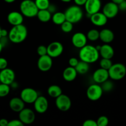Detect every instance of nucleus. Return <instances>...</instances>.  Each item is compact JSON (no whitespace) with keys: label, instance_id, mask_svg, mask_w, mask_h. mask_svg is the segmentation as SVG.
Instances as JSON below:
<instances>
[{"label":"nucleus","instance_id":"nucleus-34","mask_svg":"<svg viewBox=\"0 0 126 126\" xmlns=\"http://www.w3.org/2000/svg\"><path fill=\"white\" fill-rule=\"evenodd\" d=\"M97 126H106L109 124V119L106 116H101L96 120Z\"/></svg>","mask_w":126,"mask_h":126},{"label":"nucleus","instance_id":"nucleus-9","mask_svg":"<svg viewBox=\"0 0 126 126\" xmlns=\"http://www.w3.org/2000/svg\"><path fill=\"white\" fill-rule=\"evenodd\" d=\"M19 119L24 125H29L34 123L35 120V114L30 108H24L19 113Z\"/></svg>","mask_w":126,"mask_h":126},{"label":"nucleus","instance_id":"nucleus-33","mask_svg":"<svg viewBox=\"0 0 126 126\" xmlns=\"http://www.w3.org/2000/svg\"><path fill=\"white\" fill-rule=\"evenodd\" d=\"M112 62L111 61V59H105V58H102L100 62V68L105 69V70H108L112 65Z\"/></svg>","mask_w":126,"mask_h":126},{"label":"nucleus","instance_id":"nucleus-40","mask_svg":"<svg viewBox=\"0 0 126 126\" xmlns=\"http://www.w3.org/2000/svg\"><path fill=\"white\" fill-rule=\"evenodd\" d=\"M118 7L119 9V11H126V0L122 1L118 4Z\"/></svg>","mask_w":126,"mask_h":126},{"label":"nucleus","instance_id":"nucleus-19","mask_svg":"<svg viewBox=\"0 0 126 126\" xmlns=\"http://www.w3.org/2000/svg\"><path fill=\"white\" fill-rule=\"evenodd\" d=\"M23 17L21 12L18 11H12L9 12L7 15V20L9 24L12 26L19 25L23 24Z\"/></svg>","mask_w":126,"mask_h":126},{"label":"nucleus","instance_id":"nucleus-12","mask_svg":"<svg viewBox=\"0 0 126 126\" xmlns=\"http://www.w3.org/2000/svg\"><path fill=\"white\" fill-rule=\"evenodd\" d=\"M38 68L43 72H46L50 70L53 66V58L48 54L40 56L37 61Z\"/></svg>","mask_w":126,"mask_h":126},{"label":"nucleus","instance_id":"nucleus-29","mask_svg":"<svg viewBox=\"0 0 126 126\" xmlns=\"http://www.w3.org/2000/svg\"><path fill=\"white\" fill-rule=\"evenodd\" d=\"M60 26L61 30L65 33L71 32L72 31L73 28H74V24L68 20H65Z\"/></svg>","mask_w":126,"mask_h":126},{"label":"nucleus","instance_id":"nucleus-46","mask_svg":"<svg viewBox=\"0 0 126 126\" xmlns=\"http://www.w3.org/2000/svg\"><path fill=\"white\" fill-rule=\"evenodd\" d=\"M4 1L6 2H7V3H12V2H14L16 0H4Z\"/></svg>","mask_w":126,"mask_h":126},{"label":"nucleus","instance_id":"nucleus-35","mask_svg":"<svg viewBox=\"0 0 126 126\" xmlns=\"http://www.w3.org/2000/svg\"><path fill=\"white\" fill-rule=\"evenodd\" d=\"M37 52L39 56L46 55L47 54V47L44 45H40L37 47Z\"/></svg>","mask_w":126,"mask_h":126},{"label":"nucleus","instance_id":"nucleus-13","mask_svg":"<svg viewBox=\"0 0 126 126\" xmlns=\"http://www.w3.org/2000/svg\"><path fill=\"white\" fill-rule=\"evenodd\" d=\"M16 78V75L13 70L9 68L0 71V82L1 83L11 85Z\"/></svg>","mask_w":126,"mask_h":126},{"label":"nucleus","instance_id":"nucleus-20","mask_svg":"<svg viewBox=\"0 0 126 126\" xmlns=\"http://www.w3.org/2000/svg\"><path fill=\"white\" fill-rule=\"evenodd\" d=\"M9 106L12 111L19 113L25 108V102L21 97H14L10 100Z\"/></svg>","mask_w":126,"mask_h":126},{"label":"nucleus","instance_id":"nucleus-38","mask_svg":"<svg viewBox=\"0 0 126 126\" xmlns=\"http://www.w3.org/2000/svg\"><path fill=\"white\" fill-rule=\"evenodd\" d=\"M83 126H97L96 121L93 119H86L82 124Z\"/></svg>","mask_w":126,"mask_h":126},{"label":"nucleus","instance_id":"nucleus-8","mask_svg":"<svg viewBox=\"0 0 126 126\" xmlns=\"http://www.w3.org/2000/svg\"><path fill=\"white\" fill-rule=\"evenodd\" d=\"M56 107L59 110L65 112L69 110L72 105V102L69 97L67 95L63 94L56 98Z\"/></svg>","mask_w":126,"mask_h":126},{"label":"nucleus","instance_id":"nucleus-25","mask_svg":"<svg viewBox=\"0 0 126 126\" xmlns=\"http://www.w3.org/2000/svg\"><path fill=\"white\" fill-rule=\"evenodd\" d=\"M51 20L53 23L57 25H61L63 23H64L66 20L64 12H56L53 14H52Z\"/></svg>","mask_w":126,"mask_h":126},{"label":"nucleus","instance_id":"nucleus-45","mask_svg":"<svg viewBox=\"0 0 126 126\" xmlns=\"http://www.w3.org/2000/svg\"><path fill=\"white\" fill-rule=\"evenodd\" d=\"M111 1L118 4H119L120 2H122V1H124V0H111Z\"/></svg>","mask_w":126,"mask_h":126},{"label":"nucleus","instance_id":"nucleus-2","mask_svg":"<svg viewBox=\"0 0 126 126\" xmlns=\"http://www.w3.org/2000/svg\"><path fill=\"white\" fill-rule=\"evenodd\" d=\"M28 35V30L23 24L12 26L8 34L9 41L14 44H19L25 40Z\"/></svg>","mask_w":126,"mask_h":126},{"label":"nucleus","instance_id":"nucleus-10","mask_svg":"<svg viewBox=\"0 0 126 126\" xmlns=\"http://www.w3.org/2000/svg\"><path fill=\"white\" fill-rule=\"evenodd\" d=\"M63 50L64 46L59 41L52 42L47 46V54L53 59L60 56L63 54Z\"/></svg>","mask_w":126,"mask_h":126},{"label":"nucleus","instance_id":"nucleus-1","mask_svg":"<svg viewBox=\"0 0 126 126\" xmlns=\"http://www.w3.org/2000/svg\"><path fill=\"white\" fill-rule=\"evenodd\" d=\"M100 56L99 50L96 47L90 44H86L79 50V57L80 60L89 64L93 63L98 61Z\"/></svg>","mask_w":126,"mask_h":126},{"label":"nucleus","instance_id":"nucleus-18","mask_svg":"<svg viewBox=\"0 0 126 126\" xmlns=\"http://www.w3.org/2000/svg\"><path fill=\"white\" fill-rule=\"evenodd\" d=\"M90 20L94 25L96 27H103L107 23L108 18L103 12H98L91 15Z\"/></svg>","mask_w":126,"mask_h":126},{"label":"nucleus","instance_id":"nucleus-5","mask_svg":"<svg viewBox=\"0 0 126 126\" xmlns=\"http://www.w3.org/2000/svg\"><path fill=\"white\" fill-rule=\"evenodd\" d=\"M109 78L114 81H119L126 76V66L121 63L112 64L108 70Z\"/></svg>","mask_w":126,"mask_h":126},{"label":"nucleus","instance_id":"nucleus-36","mask_svg":"<svg viewBox=\"0 0 126 126\" xmlns=\"http://www.w3.org/2000/svg\"><path fill=\"white\" fill-rule=\"evenodd\" d=\"M24 124L22 123L19 119H12L9 121L7 126H23Z\"/></svg>","mask_w":126,"mask_h":126},{"label":"nucleus","instance_id":"nucleus-23","mask_svg":"<svg viewBox=\"0 0 126 126\" xmlns=\"http://www.w3.org/2000/svg\"><path fill=\"white\" fill-rule=\"evenodd\" d=\"M77 74L78 73L75 68L69 66L68 67L65 68L64 71H63V79L65 81L72 82L76 78Z\"/></svg>","mask_w":126,"mask_h":126},{"label":"nucleus","instance_id":"nucleus-24","mask_svg":"<svg viewBox=\"0 0 126 126\" xmlns=\"http://www.w3.org/2000/svg\"><path fill=\"white\" fill-rule=\"evenodd\" d=\"M37 17L40 22L46 23L51 20L52 14L48 9L38 10Z\"/></svg>","mask_w":126,"mask_h":126},{"label":"nucleus","instance_id":"nucleus-41","mask_svg":"<svg viewBox=\"0 0 126 126\" xmlns=\"http://www.w3.org/2000/svg\"><path fill=\"white\" fill-rule=\"evenodd\" d=\"M47 9L51 12V14H53L55 13L56 12H57V7L54 4H50L49 7H48V8Z\"/></svg>","mask_w":126,"mask_h":126},{"label":"nucleus","instance_id":"nucleus-4","mask_svg":"<svg viewBox=\"0 0 126 126\" xmlns=\"http://www.w3.org/2000/svg\"><path fill=\"white\" fill-rule=\"evenodd\" d=\"M20 12L24 17L32 18L37 16L38 9L35 1L32 0H23L20 4Z\"/></svg>","mask_w":126,"mask_h":126},{"label":"nucleus","instance_id":"nucleus-43","mask_svg":"<svg viewBox=\"0 0 126 126\" xmlns=\"http://www.w3.org/2000/svg\"><path fill=\"white\" fill-rule=\"evenodd\" d=\"M9 121L5 118H2L0 119V126H7Z\"/></svg>","mask_w":126,"mask_h":126},{"label":"nucleus","instance_id":"nucleus-22","mask_svg":"<svg viewBox=\"0 0 126 126\" xmlns=\"http://www.w3.org/2000/svg\"><path fill=\"white\" fill-rule=\"evenodd\" d=\"M114 39L113 32L108 28H104L100 32V39L105 44L112 43Z\"/></svg>","mask_w":126,"mask_h":126},{"label":"nucleus","instance_id":"nucleus-37","mask_svg":"<svg viewBox=\"0 0 126 126\" xmlns=\"http://www.w3.org/2000/svg\"><path fill=\"white\" fill-rule=\"evenodd\" d=\"M8 66V62L7 60L4 57H0V70L7 68Z\"/></svg>","mask_w":126,"mask_h":126},{"label":"nucleus","instance_id":"nucleus-27","mask_svg":"<svg viewBox=\"0 0 126 126\" xmlns=\"http://www.w3.org/2000/svg\"><path fill=\"white\" fill-rule=\"evenodd\" d=\"M75 68L78 74L85 75V74L87 73L88 71H89L90 66H89V63H88L82 61V60H80Z\"/></svg>","mask_w":126,"mask_h":126},{"label":"nucleus","instance_id":"nucleus-31","mask_svg":"<svg viewBox=\"0 0 126 126\" xmlns=\"http://www.w3.org/2000/svg\"><path fill=\"white\" fill-rule=\"evenodd\" d=\"M101 88H102L103 92H111L114 88V83L112 82V81L109 80V79L106 81H105V82H103L102 84H101Z\"/></svg>","mask_w":126,"mask_h":126},{"label":"nucleus","instance_id":"nucleus-15","mask_svg":"<svg viewBox=\"0 0 126 126\" xmlns=\"http://www.w3.org/2000/svg\"><path fill=\"white\" fill-rule=\"evenodd\" d=\"M85 10L87 15L90 16L100 12L101 8V0H86L85 5Z\"/></svg>","mask_w":126,"mask_h":126},{"label":"nucleus","instance_id":"nucleus-49","mask_svg":"<svg viewBox=\"0 0 126 126\" xmlns=\"http://www.w3.org/2000/svg\"><path fill=\"white\" fill-rule=\"evenodd\" d=\"M1 29H2V28H1V27H0V38H1Z\"/></svg>","mask_w":126,"mask_h":126},{"label":"nucleus","instance_id":"nucleus-21","mask_svg":"<svg viewBox=\"0 0 126 126\" xmlns=\"http://www.w3.org/2000/svg\"><path fill=\"white\" fill-rule=\"evenodd\" d=\"M100 55L102 58L111 59L114 55V50L109 44H104L99 49Z\"/></svg>","mask_w":126,"mask_h":126},{"label":"nucleus","instance_id":"nucleus-6","mask_svg":"<svg viewBox=\"0 0 126 126\" xmlns=\"http://www.w3.org/2000/svg\"><path fill=\"white\" fill-rule=\"evenodd\" d=\"M103 91L101 85L99 84H93L88 86L86 90V97L91 101H97L102 97Z\"/></svg>","mask_w":126,"mask_h":126},{"label":"nucleus","instance_id":"nucleus-28","mask_svg":"<svg viewBox=\"0 0 126 126\" xmlns=\"http://www.w3.org/2000/svg\"><path fill=\"white\" fill-rule=\"evenodd\" d=\"M86 36L88 40L91 41H96L100 39V32L98 30L91 29L87 32Z\"/></svg>","mask_w":126,"mask_h":126},{"label":"nucleus","instance_id":"nucleus-16","mask_svg":"<svg viewBox=\"0 0 126 126\" xmlns=\"http://www.w3.org/2000/svg\"><path fill=\"white\" fill-rule=\"evenodd\" d=\"M87 40L86 36L82 32H77L74 33L71 39L73 46L77 49H81L85 46L87 43Z\"/></svg>","mask_w":126,"mask_h":126},{"label":"nucleus","instance_id":"nucleus-48","mask_svg":"<svg viewBox=\"0 0 126 126\" xmlns=\"http://www.w3.org/2000/svg\"><path fill=\"white\" fill-rule=\"evenodd\" d=\"M62 2H69L72 1V0H61Z\"/></svg>","mask_w":126,"mask_h":126},{"label":"nucleus","instance_id":"nucleus-47","mask_svg":"<svg viewBox=\"0 0 126 126\" xmlns=\"http://www.w3.org/2000/svg\"><path fill=\"white\" fill-rule=\"evenodd\" d=\"M3 48H4L3 46H2V43H1V41H0V54H1V52H2V49H3Z\"/></svg>","mask_w":126,"mask_h":126},{"label":"nucleus","instance_id":"nucleus-39","mask_svg":"<svg viewBox=\"0 0 126 126\" xmlns=\"http://www.w3.org/2000/svg\"><path fill=\"white\" fill-rule=\"evenodd\" d=\"M79 60L75 57H71L69 60V65L70 66L75 68L79 63Z\"/></svg>","mask_w":126,"mask_h":126},{"label":"nucleus","instance_id":"nucleus-3","mask_svg":"<svg viewBox=\"0 0 126 126\" xmlns=\"http://www.w3.org/2000/svg\"><path fill=\"white\" fill-rule=\"evenodd\" d=\"M64 14L66 20L69 21L73 24L79 23L84 17V12L80 6L76 4L68 7L64 12Z\"/></svg>","mask_w":126,"mask_h":126},{"label":"nucleus","instance_id":"nucleus-17","mask_svg":"<svg viewBox=\"0 0 126 126\" xmlns=\"http://www.w3.org/2000/svg\"><path fill=\"white\" fill-rule=\"evenodd\" d=\"M92 78L95 83L101 84L109 78L108 70L100 68L94 71Z\"/></svg>","mask_w":126,"mask_h":126},{"label":"nucleus","instance_id":"nucleus-11","mask_svg":"<svg viewBox=\"0 0 126 126\" xmlns=\"http://www.w3.org/2000/svg\"><path fill=\"white\" fill-rule=\"evenodd\" d=\"M119 9L118 4L112 1L107 2L103 7L102 12L106 16L107 18H113L119 13Z\"/></svg>","mask_w":126,"mask_h":126},{"label":"nucleus","instance_id":"nucleus-50","mask_svg":"<svg viewBox=\"0 0 126 126\" xmlns=\"http://www.w3.org/2000/svg\"><path fill=\"white\" fill-rule=\"evenodd\" d=\"M0 83H1V82H0Z\"/></svg>","mask_w":126,"mask_h":126},{"label":"nucleus","instance_id":"nucleus-14","mask_svg":"<svg viewBox=\"0 0 126 126\" xmlns=\"http://www.w3.org/2000/svg\"><path fill=\"white\" fill-rule=\"evenodd\" d=\"M33 104L35 111L40 114H43L45 113L48 110L49 106L48 100L43 95H38Z\"/></svg>","mask_w":126,"mask_h":126},{"label":"nucleus","instance_id":"nucleus-44","mask_svg":"<svg viewBox=\"0 0 126 126\" xmlns=\"http://www.w3.org/2000/svg\"><path fill=\"white\" fill-rule=\"evenodd\" d=\"M8 34L9 32L6 30V29H1V37H7L8 36Z\"/></svg>","mask_w":126,"mask_h":126},{"label":"nucleus","instance_id":"nucleus-7","mask_svg":"<svg viewBox=\"0 0 126 126\" xmlns=\"http://www.w3.org/2000/svg\"><path fill=\"white\" fill-rule=\"evenodd\" d=\"M38 93L36 90L31 87H26L22 90L20 94V97L25 103L32 104L38 97Z\"/></svg>","mask_w":126,"mask_h":126},{"label":"nucleus","instance_id":"nucleus-32","mask_svg":"<svg viewBox=\"0 0 126 126\" xmlns=\"http://www.w3.org/2000/svg\"><path fill=\"white\" fill-rule=\"evenodd\" d=\"M11 87L9 85L0 83V97H5L9 94Z\"/></svg>","mask_w":126,"mask_h":126},{"label":"nucleus","instance_id":"nucleus-30","mask_svg":"<svg viewBox=\"0 0 126 126\" xmlns=\"http://www.w3.org/2000/svg\"><path fill=\"white\" fill-rule=\"evenodd\" d=\"M35 2L38 10L47 9L50 4L49 0H35Z\"/></svg>","mask_w":126,"mask_h":126},{"label":"nucleus","instance_id":"nucleus-26","mask_svg":"<svg viewBox=\"0 0 126 126\" xmlns=\"http://www.w3.org/2000/svg\"><path fill=\"white\" fill-rule=\"evenodd\" d=\"M47 92L49 97L54 98H57L63 94L61 88L59 86L56 84H53L49 86L47 90Z\"/></svg>","mask_w":126,"mask_h":126},{"label":"nucleus","instance_id":"nucleus-42","mask_svg":"<svg viewBox=\"0 0 126 126\" xmlns=\"http://www.w3.org/2000/svg\"><path fill=\"white\" fill-rule=\"evenodd\" d=\"M74 1L76 5L79 6H82L85 5L86 0H74Z\"/></svg>","mask_w":126,"mask_h":126}]
</instances>
